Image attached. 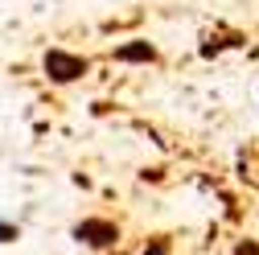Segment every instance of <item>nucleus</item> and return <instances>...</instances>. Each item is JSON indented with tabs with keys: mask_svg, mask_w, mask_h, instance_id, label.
<instances>
[{
	"mask_svg": "<svg viewBox=\"0 0 259 255\" xmlns=\"http://www.w3.org/2000/svg\"><path fill=\"white\" fill-rule=\"evenodd\" d=\"M70 239H74L78 247H87V251H115L119 239H123V231H119L115 218L87 214V218H78L74 227H70Z\"/></svg>",
	"mask_w": 259,
	"mask_h": 255,
	"instance_id": "f257e3e1",
	"label": "nucleus"
},
{
	"mask_svg": "<svg viewBox=\"0 0 259 255\" xmlns=\"http://www.w3.org/2000/svg\"><path fill=\"white\" fill-rule=\"evenodd\" d=\"M41 74H46L54 87H70V82H78V78L91 74V58H87V54H74V50L54 46V50L41 54Z\"/></svg>",
	"mask_w": 259,
	"mask_h": 255,
	"instance_id": "f03ea898",
	"label": "nucleus"
},
{
	"mask_svg": "<svg viewBox=\"0 0 259 255\" xmlns=\"http://www.w3.org/2000/svg\"><path fill=\"white\" fill-rule=\"evenodd\" d=\"M107 58L119 62V66H156V62H160V50H156L148 37H127V41L111 46Z\"/></svg>",
	"mask_w": 259,
	"mask_h": 255,
	"instance_id": "7ed1b4c3",
	"label": "nucleus"
},
{
	"mask_svg": "<svg viewBox=\"0 0 259 255\" xmlns=\"http://www.w3.org/2000/svg\"><path fill=\"white\" fill-rule=\"evenodd\" d=\"M239 46H247V37L239 33V29H231V25H218V29H210V33H202V46H198V58H218V54H226V50H239Z\"/></svg>",
	"mask_w": 259,
	"mask_h": 255,
	"instance_id": "20e7f679",
	"label": "nucleus"
},
{
	"mask_svg": "<svg viewBox=\"0 0 259 255\" xmlns=\"http://www.w3.org/2000/svg\"><path fill=\"white\" fill-rule=\"evenodd\" d=\"M140 255H173V239H169V235H152V239L140 247Z\"/></svg>",
	"mask_w": 259,
	"mask_h": 255,
	"instance_id": "39448f33",
	"label": "nucleus"
},
{
	"mask_svg": "<svg viewBox=\"0 0 259 255\" xmlns=\"http://www.w3.org/2000/svg\"><path fill=\"white\" fill-rule=\"evenodd\" d=\"M17 239H21V227L9 222V218H0V243H17Z\"/></svg>",
	"mask_w": 259,
	"mask_h": 255,
	"instance_id": "423d86ee",
	"label": "nucleus"
},
{
	"mask_svg": "<svg viewBox=\"0 0 259 255\" xmlns=\"http://www.w3.org/2000/svg\"><path fill=\"white\" fill-rule=\"evenodd\" d=\"M235 255H259V239H239L235 243Z\"/></svg>",
	"mask_w": 259,
	"mask_h": 255,
	"instance_id": "0eeeda50",
	"label": "nucleus"
}]
</instances>
